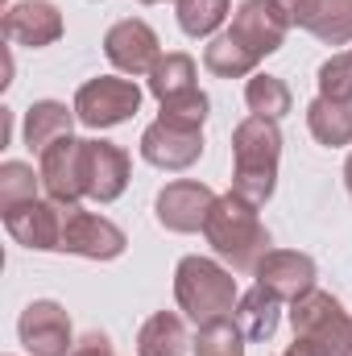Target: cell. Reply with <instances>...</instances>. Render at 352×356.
<instances>
[{
    "label": "cell",
    "instance_id": "6da1fadb",
    "mask_svg": "<svg viewBox=\"0 0 352 356\" xmlns=\"http://www.w3.org/2000/svg\"><path fill=\"white\" fill-rule=\"evenodd\" d=\"M278 162H282V133L278 120L245 116L232 129V191L249 199L253 207L269 203L278 186Z\"/></svg>",
    "mask_w": 352,
    "mask_h": 356
},
{
    "label": "cell",
    "instance_id": "7a4b0ae2",
    "mask_svg": "<svg viewBox=\"0 0 352 356\" xmlns=\"http://www.w3.org/2000/svg\"><path fill=\"white\" fill-rule=\"evenodd\" d=\"M203 236L216 249V257L228 261L237 273H253L257 261L269 253V232L257 220V207L249 199H241L237 191L216 199V207L203 224Z\"/></svg>",
    "mask_w": 352,
    "mask_h": 356
},
{
    "label": "cell",
    "instance_id": "3957f363",
    "mask_svg": "<svg viewBox=\"0 0 352 356\" xmlns=\"http://www.w3.org/2000/svg\"><path fill=\"white\" fill-rule=\"evenodd\" d=\"M175 298L182 307V315L195 327H211L232 319L237 311V277L232 269H224L211 257H182L175 269Z\"/></svg>",
    "mask_w": 352,
    "mask_h": 356
},
{
    "label": "cell",
    "instance_id": "277c9868",
    "mask_svg": "<svg viewBox=\"0 0 352 356\" xmlns=\"http://www.w3.org/2000/svg\"><path fill=\"white\" fill-rule=\"evenodd\" d=\"M294 344L311 356H352V315L328 290H311L290 302Z\"/></svg>",
    "mask_w": 352,
    "mask_h": 356
},
{
    "label": "cell",
    "instance_id": "5b68a950",
    "mask_svg": "<svg viewBox=\"0 0 352 356\" xmlns=\"http://www.w3.org/2000/svg\"><path fill=\"white\" fill-rule=\"evenodd\" d=\"M137 108H141V88L133 79L99 75V79H91V83H83L75 91V116L88 129H116Z\"/></svg>",
    "mask_w": 352,
    "mask_h": 356
},
{
    "label": "cell",
    "instance_id": "8992f818",
    "mask_svg": "<svg viewBox=\"0 0 352 356\" xmlns=\"http://www.w3.org/2000/svg\"><path fill=\"white\" fill-rule=\"evenodd\" d=\"M129 236L83 207H67V220H63V249L58 253H75V257H88V261H116L125 253Z\"/></svg>",
    "mask_w": 352,
    "mask_h": 356
},
{
    "label": "cell",
    "instance_id": "52a82bcc",
    "mask_svg": "<svg viewBox=\"0 0 352 356\" xmlns=\"http://www.w3.org/2000/svg\"><path fill=\"white\" fill-rule=\"evenodd\" d=\"M63 220H67V207L54 199H29V203H17L4 211L8 236L25 249H38V253L63 249Z\"/></svg>",
    "mask_w": 352,
    "mask_h": 356
},
{
    "label": "cell",
    "instance_id": "ba28073f",
    "mask_svg": "<svg viewBox=\"0 0 352 356\" xmlns=\"http://www.w3.org/2000/svg\"><path fill=\"white\" fill-rule=\"evenodd\" d=\"M17 336H21V344H25L33 356H71V348H75L71 315H67L54 298L29 302V307L21 311Z\"/></svg>",
    "mask_w": 352,
    "mask_h": 356
},
{
    "label": "cell",
    "instance_id": "9c48e42d",
    "mask_svg": "<svg viewBox=\"0 0 352 356\" xmlns=\"http://www.w3.org/2000/svg\"><path fill=\"white\" fill-rule=\"evenodd\" d=\"M104 54H108V63L120 71V75H150L154 67H158V58H162V50H158V33L145 25V21H137V17H125V21H116L108 33H104Z\"/></svg>",
    "mask_w": 352,
    "mask_h": 356
},
{
    "label": "cell",
    "instance_id": "30bf717a",
    "mask_svg": "<svg viewBox=\"0 0 352 356\" xmlns=\"http://www.w3.org/2000/svg\"><path fill=\"white\" fill-rule=\"evenodd\" d=\"M216 199H220V195H216L211 186H203V182H195V178H178L170 186H162V195H158V203H154V216H158V224H162L166 232H199V228L207 224Z\"/></svg>",
    "mask_w": 352,
    "mask_h": 356
},
{
    "label": "cell",
    "instance_id": "8fae6325",
    "mask_svg": "<svg viewBox=\"0 0 352 356\" xmlns=\"http://www.w3.org/2000/svg\"><path fill=\"white\" fill-rule=\"evenodd\" d=\"M83 145L88 141H79V137H63V141H54L42 154V166H38L42 186L63 207H79V199H88V186H83Z\"/></svg>",
    "mask_w": 352,
    "mask_h": 356
},
{
    "label": "cell",
    "instance_id": "7c38bea8",
    "mask_svg": "<svg viewBox=\"0 0 352 356\" xmlns=\"http://www.w3.org/2000/svg\"><path fill=\"white\" fill-rule=\"evenodd\" d=\"M286 29H290V17L282 13L278 0H245V4L237 8L232 25H228V33H232L245 50H253L257 58L282 50Z\"/></svg>",
    "mask_w": 352,
    "mask_h": 356
},
{
    "label": "cell",
    "instance_id": "4fadbf2b",
    "mask_svg": "<svg viewBox=\"0 0 352 356\" xmlns=\"http://www.w3.org/2000/svg\"><path fill=\"white\" fill-rule=\"evenodd\" d=\"M141 158L158 170H186L203 158V129H182L170 120H154L141 133Z\"/></svg>",
    "mask_w": 352,
    "mask_h": 356
},
{
    "label": "cell",
    "instance_id": "5bb4252c",
    "mask_svg": "<svg viewBox=\"0 0 352 356\" xmlns=\"http://www.w3.org/2000/svg\"><path fill=\"white\" fill-rule=\"evenodd\" d=\"M290 25L307 29L311 38L328 46H349L352 42V0H278Z\"/></svg>",
    "mask_w": 352,
    "mask_h": 356
},
{
    "label": "cell",
    "instance_id": "9a60e30c",
    "mask_svg": "<svg viewBox=\"0 0 352 356\" xmlns=\"http://www.w3.org/2000/svg\"><path fill=\"white\" fill-rule=\"evenodd\" d=\"M253 273H257V286H265L282 302H294L315 290V261L294 249H269Z\"/></svg>",
    "mask_w": 352,
    "mask_h": 356
},
{
    "label": "cell",
    "instance_id": "2e32d148",
    "mask_svg": "<svg viewBox=\"0 0 352 356\" xmlns=\"http://www.w3.org/2000/svg\"><path fill=\"white\" fill-rule=\"evenodd\" d=\"M4 38L13 46H25V50L54 46L63 38V13H58V4H50V0L8 4V13H4Z\"/></svg>",
    "mask_w": 352,
    "mask_h": 356
},
{
    "label": "cell",
    "instance_id": "e0dca14e",
    "mask_svg": "<svg viewBox=\"0 0 352 356\" xmlns=\"http://www.w3.org/2000/svg\"><path fill=\"white\" fill-rule=\"evenodd\" d=\"M83 186H88V199L95 203L120 199L129 186V154L112 141H88L83 145Z\"/></svg>",
    "mask_w": 352,
    "mask_h": 356
},
{
    "label": "cell",
    "instance_id": "ac0fdd59",
    "mask_svg": "<svg viewBox=\"0 0 352 356\" xmlns=\"http://www.w3.org/2000/svg\"><path fill=\"white\" fill-rule=\"evenodd\" d=\"M75 120H79L75 108H67V104H58V99H38V104H29V112H25V145L38 149V154H46L54 141L71 137V124H75Z\"/></svg>",
    "mask_w": 352,
    "mask_h": 356
},
{
    "label": "cell",
    "instance_id": "d6986e66",
    "mask_svg": "<svg viewBox=\"0 0 352 356\" xmlns=\"http://www.w3.org/2000/svg\"><path fill=\"white\" fill-rule=\"evenodd\" d=\"M195 340L186 336V323L175 311H158L137 332V356H186Z\"/></svg>",
    "mask_w": 352,
    "mask_h": 356
},
{
    "label": "cell",
    "instance_id": "ffe728a7",
    "mask_svg": "<svg viewBox=\"0 0 352 356\" xmlns=\"http://www.w3.org/2000/svg\"><path fill=\"white\" fill-rule=\"evenodd\" d=\"M307 129L319 145L328 149H344L352 145V104H336V99H323L315 95L307 104Z\"/></svg>",
    "mask_w": 352,
    "mask_h": 356
},
{
    "label": "cell",
    "instance_id": "44dd1931",
    "mask_svg": "<svg viewBox=\"0 0 352 356\" xmlns=\"http://www.w3.org/2000/svg\"><path fill=\"white\" fill-rule=\"evenodd\" d=\"M278 311H282V298H273L265 286H253V290L237 302V327H241V336L253 340V344L273 340V332H278Z\"/></svg>",
    "mask_w": 352,
    "mask_h": 356
},
{
    "label": "cell",
    "instance_id": "7402d4cb",
    "mask_svg": "<svg viewBox=\"0 0 352 356\" xmlns=\"http://www.w3.org/2000/svg\"><path fill=\"white\" fill-rule=\"evenodd\" d=\"M257 54L253 50H245L228 29L224 33H216L211 42H207V50H203V67L216 75V79H245V75H253L257 71Z\"/></svg>",
    "mask_w": 352,
    "mask_h": 356
},
{
    "label": "cell",
    "instance_id": "603a6c76",
    "mask_svg": "<svg viewBox=\"0 0 352 356\" xmlns=\"http://www.w3.org/2000/svg\"><path fill=\"white\" fill-rule=\"evenodd\" d=\"M145 79H150V91L158 95V104H166V99H175L182 91H195V58L182 54V50L162 54L158 67H154Z\"/></svg>",
    "mask_w": 352,
    "mask_h": 356
},
{
    "label": "cell",
    "instance_id": "cb8c5ba5",
    "mask_svg": "<svg viewBox=\"0 0 352 356\" xmlns=\"http://www.w3.org/2000/svg\"><path fill=\"white\" fill-rule=\"evenodd\" d=\"M178 4V29L186 38H211L224 17L232 13V0H175Z\"/></svg>",
    "mask_w": 352,
    "mask_h": 356
},
{
    "label": "cell",
    "instance_id": "d4e9b609",
    "mask_svg": "<svg viewBox=\"0 0 352 356\" xmlns=\"http://www.w3.org/2000/svg\"><path fill=\"white\" fill-rule=\"evenodd\" d=\"M245 104L253 116H265V120H282L290 112V88L278 79V75H253L245 83Z\"/></svg>",
    "mask_w": 352,
    "mask_h": 356
},
{
    "label": "cell",
    "instance_id": "484cf974",
    "mask_svg": "<svg viewBox=\"0 0 352 356\" xmlns=\"http://www.w3.org/2000/svg\"><path fill=\"white\" fill-rule=\"evenodd\" d=\"M38 182H42V175H33V166H25V162H4V166H0V211L38 199Z\"/></svg>",
    "mask_w": 352,
    "mask_h": 356
},
{
    "label": "cell",
    "instance_id": "4316f807",
    "mask_svg": "<svg viewBox=\"0 0 352 356\" xmlns=\"http://www.w3.org/2000/svg\"><path fill=\"white\" fill-rule=\"evenodd\" d=\"M191 348H195V356H245V336H241L237 319H224V323L199 327Z\"/></svg>",
    "mask_w": 352,
    "mask_h": 356
},
{
    "label": "cell",
    "instance_id": "83f0119b",
    "mask_svg": "<svg viewBox=\"0 0 352 356\" xmlns=\"http://www.w3.org/2000/svg\"><path fill=\"white\" fill-rule=\"evenodd\" d=\"M319 95L336 99V104H352V50L332 54L319 67Z\"/></svg>",
    "mask_w": 352,
    "mask_h": 356
},
{
    "label": "cell",
    "instance_id": "f1b7e54d",
    "mask_svg": "<svg viewBox=\"0 0 352 356\" xmlns=\"http://www.w3.org/2000/svg\"><path fill=\"white\" fill-rule=\"evenodd\" d=\"M207 108H211V99L195 88V91H182V95H175V99H166L158 120H170V124H182V129H203Z\"/></svg>",
    "mask_w": 352,
    "mask_h": 356
},
{
    "label": "cell",
    "instance_id": "f546056e",
    "mask_svg": "<svg viewBox=\"0 0 352 356\" xmlns=\"http://www.w3.org/2000/svg\"><path fill=\"white\" fill-rule=\"evenodd\" d=\"M71 356H116V353H112V340H108L104 332H88V336L71 348Z\"/></svg>",
    "mask_w": 352,
    "mask_h": 356
},
{
    "label": "cell",
    "instance_id": "4dcf8cb0",
    "mask_svg": "<svg viewBox=\"0 0 352 356\" xmlns=\"http://www.w3.org/2000/svg\"><path fill=\"white\" fill-rule=\"evenodd\" d=\"M344 182H349V195H352V154H349V162H344Z\"/></svg>",
    "mask_w": 352,
    "mask_h": 356
},
{
    "label": "cell",
    "instance_id": "1f68e13d",
    "mask_svg": "<svg viewBox=\"0 0 352 356\" xmlns=\"http://www.w3.org/2000/svg\"><path fill=\"white\" fill-rule=\"evenodd\" d=\"M282 356H311V353H307V348H298V344H290V348H286Z\"/></svg>",
    "mask_w": 352,
    "mask_h": 356
},
{
    "label": "cell",
    "instance_id": "d6a6232c",
    "mask_svg": "<svg viewBox=\"0 0 352 356\" xmlns=\"http://www.w3.org/2000/svg\"><path fill=\"white\" fill-rule=\"evenodd\" d=\"M137 4H162V0H137Z\"/></svg>",
    "mask_w": 352,
    "mask_h": 356
}]
</instances>
